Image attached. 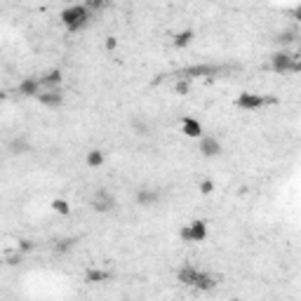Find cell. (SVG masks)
Instances as JSON below:
<instances>
[{"mask_svg":"<svg viewBox=\"0 0 301 301\" xmlns=\"http://www.w3.org/2000/svg\"><path fill=\"white\" fill-rule=\"evenodd\" d=\"M179 282H184L188 287H198V289H214L217 287V278L205 271H200L195 266H184L179 271Z\"/></svg>","mask_w":301,"mask_h":301,"instance_id":"6da1fadb","label":"cell"},{"mask_svg":"<svg viewBox=\"0 0 301 301\" xmlns=\"http://www.w3.org/2000/svg\"><path fill=\"white\" fill-rule=\"evenodd\" d=\"M92 14L94 12H89L85 5H69L62 12V24L69 28V31H80V28H85L89 24Z\"/></svg>","mask_w":301,"mask_h":301,"instance_id":"7a4b0ae2","label":"cell"},{"mask_svg":"<svg viewBox=\"0 0 301 301\" xmlns=\"http://www.w3.org/2000/svg\"><path fill=\"white\" fill-rule=\"evenodd\" d=\"M228 73V66H214V64H200V66H188V69L174 73L177 78L191 80V78H214V75Z\"/></svg>","mask_w":301,"mask_h":301,"instance_id":"3957f363","label":"cell"},{"mask_svg":"<svg viewBox=\"0 0 301 301\" xmlns=\"http://www.w3.org/2000/svg\"><path fill=\"white\" fill-rule=\"evenodd\" d=\"M92 207H94V212H111L113 207H116V195L109 193L106 188H99V191L92 195Z\"/></svg>","mask_w":301,"mask_h":301,"instance_id":"277c9868","label":"cell"},{"mask_svg":"<svg viewBox=\"0 0 301 301\" xmlns=\"http://www.w3.org/2000/svg\"><path fill=\"white\" fill-rule=\"evenodd\" d=\"M160 198H163L160 188H153V186H139L137 193H134V200H137V205H141V207L156 205Z\"/></svg>","mask_w":301,"mask_h":301,"instance_id":"5b68a950","label":"cell"},{"mask_svg":"<svg viewBox=\"0 0 301 301\" xmlns=\"http://www.w3.org/2000/svg\"><path fill=\"white\" fill-rule=\"evenodd\" d=\"M181 238L188 242H203L207 238V224L205 221H193L186 228H181Z\"/></svg>","mask_w":301,"mask_h":301,"instance_id":"8992f818","label":"cell"},{"mask_svg":"<svg viewBox=\"0 0 301 301\" xmlns=\"http://www.w3.org/2000/svg\"><path fill=\"white\" fill-rule=\"evenodd\" d=\"M266 104H275V96H264V94H240L238 96V106L242 109H261Z\"/></svg>","mask_w":301,"mask_h":301,"instance_id":"52a82bcc","label":"cell"},{"mask_svg":"<svg viewBox=\"0 0 301 301\" xmlns=\"http://www.w3.org/2000/svg\"><path fill=\"white\" fill-rule=\"evenodd\" d=\"M35 99H38L42 106H47V109H57V106H62V104H64V92H62V87L42 89Z\"/></svg>","mask_w":301,"mask_h":301,"instance_id":"ba28073f","label":"cell"},{"mask_svg":"<svg viewBox=\"0 0 301 301\" xmlns=\"http://www.w3.org/2000/svg\"><path fill=\"white\" fill-rule=\"evenodd\" d=\"M130 130L137 134V137H148L150 130H153V125H150V120L146 116H141V113H137V116L130 118Z\"/></svg>","mask_w":301,"mask_h":301,"instance_id":"9c48e42d","label":"cell"},{"mask_svg":"<svg viewBox=\"0 0 301 301\" xmlns=\"http://www.w3.org/2000/svg\"><path fill=\"white\" fill-rule=\"evenodd\" d=\"M7 156H24L31 150V144L26 141V137H12L10 141L5 144Z\"/></svg>","mask_w":301,"mask_h":301,"instance_id":"30bf717a","label":"cell"},{"mask_svg":"<svg viewBox=\"0 0 301 301\" xmlns=\"http://www.w3.org/2000/svg\"><path fill=\"white\" fill-rule=\"evenodd\" d=\"M221 141L217 137H203L200 139V153L207 158H214V156H219L221 153Z\"/></svg>","mask_w":301,"mask_h":301,"instance_id":"8fae6325","label":"cell"},{"mask_svg":"<svg viewBox=\"0 0 301 301\" xmlns=\"http://www.w3.org/2000/svg\"><path fill=\"white\" fill-rule=\"evenodd\" d=\"M40 78H26L19 82V94L21 96H38L40 94Z\"/></svg>","mask_w":301,"mask_h":301,"instance_id":"7c38bea8","label":"cell"},{"mask_svg":"<svg viewBox=\"0 0 301 301\" xmlns=\"http://www.w3.org/2000/svg\"><path fill=\"white\" fill-rule=\"evenodd\" d=\"M40 87L42 89H52V87H62V73L59 71H47L40 75ZM40 89V92H42Z\"/></svg>","mask_w":301,"mask_h":301,"instance_id":"4fadbf2b","label":"cell"},{"mask_svg":"<svg viewBox=\"0 0 301 301\" xmlns=\"http://www.w3.org/2000/svg\"><path fill=\"white\" fill-rule=\"evenodd\" d=\"M184 134H188V137H203V125H200L198 120H193V118H186Z\"/></svg>","mask_w":301,"mask_h":301,"instance_id":"5bb4252c","label":"cell"},{"mask_svg":"<svg viewBox=\"0 0 301 301\" xmlns=\"http://www.w3.org/2000/svg\"><path fill=\"white\" fill-rule=\"evenodd\" d=\"M296 38H299V35H296L294 31H280V33L275 35V45H280V47H287V45L296 42Z\"/></svg>","mask_w":301,"mask_h":301,"instance_id":"9a60e30c","label":"cell"},{"mask_svg":"<svg viewBox=\"0 0 301 301\" xmlns=\"http://www.w3.org/2000/svg\"><path fill=\"white\" fill-rule=\"evenodd\" d=\"M85 280L87 282H102V280H111V273L109 271H89L85 275Z\"/></svg>","mask_w":301,"mask_h":301,"instance_id":"2e32d148","label":"cell"},{"mask_svg":"<svg viewBox=\"0 0 301 301\" xmlns=\"http://www.w3.org/2000/svg\"><path fill=\"white\" fill-rule=\"evenodd\" d=\"M104 160H106V158H104L102 150H89L87 153V165L89 167H99V165H104Z\"/></svg>","mask_w":301,"mask_h":301,"instance_id":"e0dca14e","label":"cell"},{"mask_svg":"<svg viewBox=\"0 0 301 301\" xmlns=\"http://www.w3.org/2000/svg\"><path fill=\"white\" fill-rule=\"evenodd\" d=\"M73 245H75V238H62L55 242V252H69Z\"/></svg>","mask_w":301,"mask_h":301,"instance_id":"ac0fdd59","label":"cell"},{"mask_svg":"<svg viewBox=\"0 0 301 301\" xmlns=\"http://www.w3.org/2000/svg\"><path fill=\"white\" fill-rule=\"evenodd\" d=\"M191 40H193V33H191V31H181V33H179L172 42H174L177 47H184V45H188Z\"/></svg>","mask_w":301,"mask_h":301,"instance_id":"d6986e66","label":"cell"},{"mask_svg":"<svg viewBox=\"0 0 301 301\" xmlns=\"http://www.w3.org/2000/svg\"><path fill=\"white\" fill-rule=\"evenodd\" d=\"M104 3H106V0H85V3H82V5L87 7L89 12H96V10H99V7H104Z\"/></svg>","mask_w":301,"mask_h":301,"instance_id":"ffe728a7","label":"cell"},{"mask_svg":"<svg viewBox=\"0 0 301 301\" xmlns=\"http://www.w3.org/2000/svg\"><path fill=\"white\" fill-rule=\"evenodd\" d=\"M52 207H55L59 214H69V203H64V200H55V203H52Z\"/></svg>","mask_w":301,"mask_h":301,"instance_id":"44dd1931","label":"cell"},{"mask_svg":"<svg viewBox=\"0 0 301 301\" xmlns=\"http://www.w3.org/2000/svg\"><path fill=\"white\" fill-rule=\"evenodd\" d=\"M177 92L179 94H186V92H188V80L181 78V82H177Z\"/></svg>","mask_w":301,"mask_h":301,"instance_id":"7402d4cb","label":"cell"},{"mask_svg":"<svg viewBox=\"0 0 301 301\" xmlns=\"http://www.w3.org/2000/svg\"><path fill=\"white\" fill-rule=\"evenodd\" d=\"M200 191H212V181H203V184H200Z\"/></svg>","mask_w":301,"mask_h":301,"instance_id":"603a6c76","label":"cell"},{"mask_svg":"<svg viewBox=\"0 0 301 301\" xmlns=\"http://www.w3.org/2000/svg\"><path fill=\"white\" fill-rule=\"evenodd\" d=\"M294 17L301 21V7H296V10H294Z\"/></svg>","mask_w":301,"mask_h":301,"instance_id":"cb8c5ba5","label":"cell"},{"mask_svg":"<svg viewBox=\"0 0 301 301\" xmlns=\"http://www.w3.org/2000/svg\"><path fill=\"white\" fill-rule=\"evenodd\" d=\"M66 3H71V0H66Z\"/></svg>","mask_w":301,"mask_h":301,"instance_id":"d4e9b609","label":"cell"},{"mask_svg":"<svg viewBox=\"0 0 301 301\" xmlns=\"http://www.w3.org/2000/svg\"><path fill=\"white\" fill-rule=\"evenodd\" d=\"M106 3H109V0H106Z\"/></svg>","mask_w":301,"mask_h":301,"instance_id":"484cf974","label":"cell"},{"mask_svg":"<svg viewBox=\"0 0 301 301\" xmlns=\"http://www.w3.org/2000/svg\"><path fill=\"white\" fill-rule=\"evenodd\" d=\"M299 55H301V52H299Z\"/></svg>","mask_w":301,"mask_h":301,"instance_id":"4316f807","label":"cell"}]
</instances>
